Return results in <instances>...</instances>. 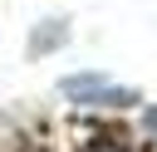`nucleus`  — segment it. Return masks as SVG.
<instances>
[{
    "mask_svg": "<svg viewBox=\"0 0 157 152\" xmlns=\"http://www.w3.org/2000/svg\"><path fill=\"white\" fill-rule=\"evenodd\" d=\"M54 44H64V25H59V20H54V29H44V34L29 39V54H44V49H54Z\"/></svg>",
    "mask_w": 157,
    "mask_h": 152,
    "instance_id": "nucleus-1",
    "label": "nucleus"
},
{
    "mask_svg": "<svg viewBox=\"0 0 157 152\" xmlns=\"http://www.w3.org/2000/svg\"><path fill=\"white\" fill-rule=\"evenodd\" d=\"M147 127H152V132H157V108H152V113H147Z\"/></svg>",
    "mask_w": 157,
    "mask_h": 152,
    "instance_id": "nucleus-2",
    "label": "nucleus"
}]
</instances>
